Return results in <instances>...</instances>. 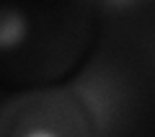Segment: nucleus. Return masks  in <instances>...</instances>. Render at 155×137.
<instances>
[{"label":"nucleus","instance_id":"nucleus-2","mask_svg":"<svg viewBox=\"0 0 155 137\" xmlns=\"http://www.w3.org/2000/svg\"><path fill=\"white\" fill-rule=\"evenodd\" d=\"M26 137H57V135L49 132V129H34V132H28Z\"/></svg>","mask_w":155,"mask_h":137},{"label":"nucleus","instance_id":"nucleus-1","mask_svg":"<svg viewBox=\"0 0 155 137\" xmlns=\"http://www.w3.org/2000/svg\"><path fill=\"white\" fill-rule=\"evenodd\" d=\"M23 39V18L16 13H5L3 23H0V44L3 47H13Z\"/></svg>","mask_w":155,"mask_h":137}]
</instances>
